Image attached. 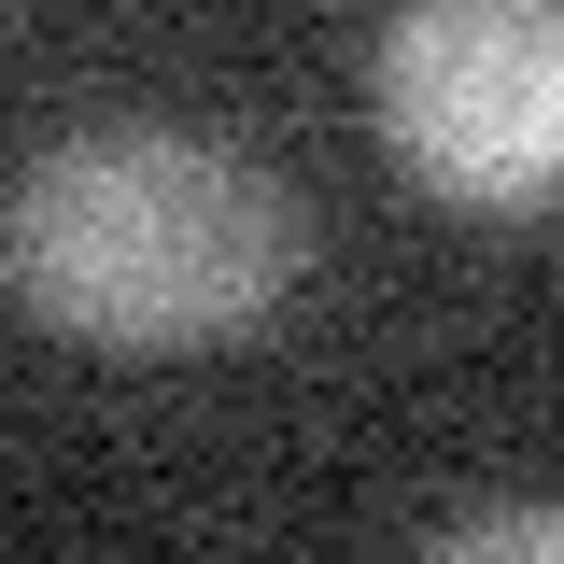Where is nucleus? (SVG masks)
<instances>
[{
  "mask_svg": "<svg viewBox=\"0 0 564 564\" xmlns=\"http://www.w3.org/2000/svg\"><path fill=\"white\" fill-rule=\"evenodd\" d=\"M367 85H381V141L437 198H564V0H395Z\"/></svg>",
  "mask_w": 564,
  "mask_h": 564,
  "instance_id": "2",
  "label": "nucleus"
},
{
  "mask_svg": "<svg viewBox=\"0 0 564 564\" xmlns=\"http://www.w3.org/2000/svg\"><path fill=\"white\" fill-rule=\"evenodd\" d=\"M437 551H564V508H466L437 522Z\"/></svg>",
  "mask_w": 564,
  "mask_h": 564,
  "instance_id": "3",
  "label": "nucleus"
},
{
  "mask_svg": "<svg viewBox=\"0 0 564 564\" xmlns=\"http://www.w3.org/2000/svg\"><path fill=\"white\" fill-rule=\"evenodd\" d=\"M296 269H311L296 198L198 128H85L29 155L0 212V282L29 296V325L85 352H212L282 311Z\"/></svg>",
  "mask_w": 564,
  "mask_h": 564,
  "instance_id": "1",
  "label": "nucleus"
}]
</instances>
